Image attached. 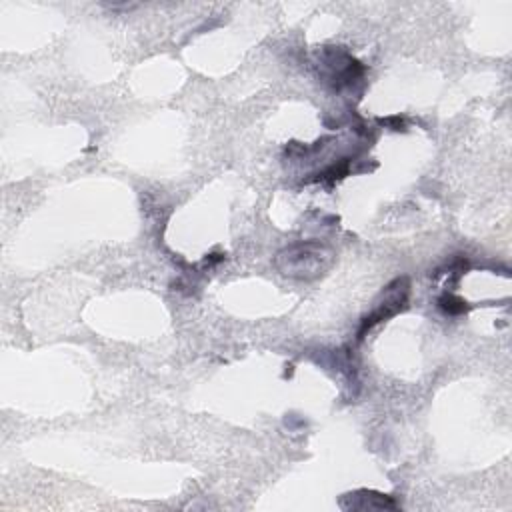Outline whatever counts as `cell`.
<instances>
[{
    "label": "cell",
    "mask_w": 512,
    "mask_h": 512,
    "mask_svg": "<svg viewBox=\"0 0 512 512\" xmlns=\"http://www.w3.org/2000/svg\"><path fill=\"white\" fill-rule=\"evenodd\" d=\"M334 260V254L328 246L306 240V242H296L292 246L282 248L276 254V268L280 274L296 280H314L322 276Z\"/></svg>",
    "instance_id": "1"
},
{
    "label": "cell",
    "mask_w": 512,
    "mask_h": 512,
    "mask_svg": "<svg viewBox=\"0 0 512 512\" xmlns=\"http://www.w3.org/2000/svg\"><path fill=\"white\" fill-rule=\"evenodd\" d=\"M410 296V280L406 276H400L392 280L380 294V298L374 302L372 310L362 318L358 328V340L364 338V334L374 328L378 322H384L406 308Z\"/></svg>",
    "instance_id": "2"
},
{
    "label": "cell",
    "mask_w": 512,
    "mask_h": 512,
    "mask_svg": "<svg viewBox=\"0 0 512 512\" xmlns=\"http://www.w3.org/2000/svg\"><path fill=\"white\" fill-rule=\"evenodd\" d=\"M322 68H324L326 82L334 90H342L354 84L364 72V66L340 48H326L322 52Z\"/></svg>",
    "instance_id": "3"
},
{
    "label": "cell",
    "mask_w": 512,
    "mask_h": 512,
    "mask_svg": "<svg viewBox=\"0 0 512 512\" xmlns=\"http://www.w3.org/2000/svg\"><path fill=\"white\" fill-rule=\"evenodd\" d=\"M342 506L352 510H386V508H396V502L390 496L380 492L358 490V492L346 494L342 498Z\"/></svg>",
    "instance_id": "4"
},
{
    "label": "cell",
    "mask_w": 512,
    "mask_h": 512,
    "mask_svg": "<svg viewBox=\"0 0 512 512\" xmlns=\"http://www.w3.org/2000/svg\"><path fill=\"white\" fill-rule=\"evenodd\" d=\"M438 308H440L442 312L450 314V316H458V314H464L470 306H468L466 300H462V298H458V296L446 292V294H442V296L438 298Z\"/></svg>",
    "instance_id": "5"
}]
</instances>
